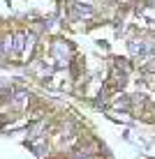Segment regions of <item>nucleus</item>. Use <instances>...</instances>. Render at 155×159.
Masks as SVG:
<instances>
[{
    "mask_svg": "<svg viewBox=\"0 0 155 159\" xmlns=\"http://www.w3.org/2000/svg\"><path fill=\"white\" fill-rule=\"evenodd\" d=\"M74 159H90V157H88V155H76Z\"/></svg>",
    "mask_w": 155,
    "mask_h": 159,
    "instance_id": "nucleus-2",
    "label": "nucleus"
},
{
    "mask_svg": "<svg viewBox=\"0 0 155 159\" xmlns=\"http://www.w3.org/2000/svg\"><path fill=\"white\" fill-rule=\"evenodd\" d=\"M130 51L134 53V56H141V53H146V44L134 39V42H130Z\"/></svg>",
    "mask_w": 155,
    "mask_h": 159,
    "instance_id": "nucleus-1",
    "label": "nucleus"
}]
</instances>
